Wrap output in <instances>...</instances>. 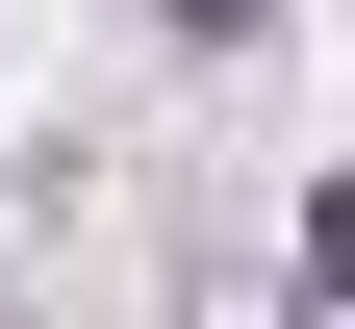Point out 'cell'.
Segmentation results:
<instances>
[{
  "mask_svg": "<svg viewBox=\"0 0 355 329\" xmlns=\"http://www.w3.org/2000/svg\"><path fill=\"white\" fill-rule=\"evenodd\" d=\"M304 278H330V304H355V177H304Z\"/></svg>",
  "mask_w": 355,
  "mask_h": 329,
  "instance_id": "cell-1",
  "label": "cell"
}]
</instances>
